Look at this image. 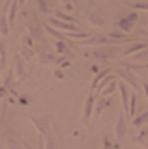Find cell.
Masks as SVG:
<instances>
[{
    "mask_svg": "<svg viewBox=\"0 0 148 149\" xmlns=\"http://www.w3.org/2000/svg\"><path fill=\"white\" fill-rule=\"evenodd\" d=\"M101 149H105V147H101Z\"/></svg>",
    "mask_w": 148,
    "mask_h": 149,
    "instance_id": "b9f144b4",
    "label": "cell"
},
{
    "mask_svg": "<svg viewBox=\"0 0 148 149\" xmlns=\"http://www.w3.org/2000/svg\"><path fill=\"white\" fill-rule=\"evenodd\" d=\"M90 36H92V32H68L69 39H86Z\"/></svg>",
    "mask_w": 148,
    "mask_h": 149,
    "instance_id": "cb8c5ba5",
    "label": "cell"
},
{
    "mask_svg": "<svg viewBox=\"0 0 148 149\" xmlns=\"http://www.w3.org/2000/svg\"><path fill=\"white\" fill-rule=\"evenodd\" d=\"M26 26H28V36L34 41H39V37H41V26H39V22L36 21V19H32V22H26Z\"/></svg>",
    "mask_w": 148,
    "mask_h": 149,
    "instance_id": "8fae6325",
    "label": "cell"
},
{
    "mask_svg": "<svg viewBox=\"0 0 148 149\" xmlns=\"http://www.w3.org/2000/svg\"><path fill=\"white\" fill-rule=\"evenodd\" d=\"M146 140H148V127H144V129H142L141 132H139L137 136L131 140V142H133V143H144Z\"/></svg>",
    "mask_w": 148,
    "mask_h": 149,
    "instance_id": "603a6c76",
    "label": "cell"
},
{
    "mask_svg": "<svg viewBox=\"0 0 148 149\" xmlns=\"http://www.w3.org/2000/svg\"><path fill=\"white\" fill-rule=\"evenodd\" d=\"M146 123H148V110L131 118V125H133V127H144Z\"/></svg>",
    "mask_w": 148,
    "mask_h": 149,
    "instance_id": "5bb4252c",
    "label": "cell"
},
{
    "mask_svg": "<svg viewBox=\"0 0 148 149\" xmlns=\"http://www.w3.org/2000/svg\"><path fill=\"white\" fill-rule=\"evenodd\" d=\"M148 47V41H135V43H131L128 47V49H124V56H133L135 52H139V50H142V49H146Z\"/></svg>",
    "mask_w": 148,
    "mask_h": 149,
    "instance_id": "7c38bea8",
    "label": "cell"
},
{
    "mask_svg": "<svg viewBox=\"0 0 148 149\" xmlns=\"http://www.w3.org/2000/svg\"><path fill=\"white\" fill-rule=\"evenodd\" d=\"M13 73L17 74V80L23 82L26 78V65H25V58L21 54H15V67H13Z\"/></svg>",
    "mask_w": 148,
    "mask_h": 149,
    "instance_id": "8992f818",
    "label": "cell"
},
{
    "mask_svg": "<svg viewBox=\"0 0 148 149\" xmlns=\"http://www.w3.org/2000/svg\"><path fill=\"white\" fill-rule=\"evenodd\" d=\"M30 121H32V125H34V127L39 130L41 136L47 140V143H53V140H51V127H49V119H47V118H41V116H32Z\"/></svg>",
    "mask_w": 148,
    "mask_h": 149,
    "instance_id": "6da1fadb",
    "label": "cell"
},
{
    "mask_svg": "<svg viewBox=\"0 0 148 149\" xmlns=\"http://www.w3.org/2000/svg\"><path fill=\"white\" fill-rule=\"evenodd\" d=\"M54 77H56V78H64V73L58 69V71H54Z\"/></svg>",
    "mask_w": 148,
    "mask_h": 149,
    "instance_id": "8d00e7d4",
    "label": "cell"
},
{
    "mask_svg": "<svg viewBox=\"0 0 148 149\" xmlns=\"http://www.w3.org/2000/svg\"><path fill=\"white\" fill-rule=\"evenodd\" d=\"M109 106H111V101L107 99V97H101L99 101L94 102V116H96V118H98V116H101L105 110L109 108Z\"/></svg>",
    "mask_w": 148,
    "mask_h": 149,
    "instance_id": "4fadbf2b",
    "label": "cell"
},
{
    "mask_svg": "<svg viewBox=\"0 0 148 149\" xmlns=\"http://www.w3.org/2000/svg\"><path fill=\"white\" fill-rule=\"evenodd\" d=\"M94 102H96V97H94V93H90V95L86 97V101H85V106H82V121H85V125H90Z\"/></svg>",
    "mask_w": 148,
    "mask_h": 149,
    "instance_id": "277c9868",
    "label": "cell"
},
{
    "mask_svg": "<svg viewBox=\"0 0 148 149\" xmlns=\"http://www.w3.org/2000/svg\"><path fill=\"white\" fill-rule=\"evenodd\" d=\"M116 73H118V77H122V80H124V82H128L129 86L133 88V90H141V88H142V82L139 80V78H137L131 71H129V69L122 67V69H118Z\"/></svg>",
    "mask_w": 148,
    "mask_h": 149,
    "instance_id": "3957f363",
    "label": "cell"
},
{
    "mask_svg": "<svg viewBox=\"0 0 148 149\" xmlns=\"http://www.w3.org/2000/svg\"><path fill=\"white\" fill-rule=\"evenodd\" d=\"M56 52L60 54V56H71L73 54V50L68 47V43H66V39H60V41H56Z\"/></svg>",
    "mask_w": 148,
    "mask_h": 149,
    "instance_id": "9a60e30c",
    "label": "cell"
},
{
    "mask_svg": "<svg viewBox=\"0 0 148 149\" xmlns=\"http://www.w3.org/2000/svg\"><path fill=\"white\" fill-rule=\"evenodd\" d=\"M146 60H148V47L133 54V62H146Z\"/></svg>",
    "mask_w": 148,
    "mask_h": 149,
    "instance_id": "d4e9b609",
    "label": "cell"
},
{
    "mask_svg": "<svg viewBox=\"0 0 148 149\" xmlns=\"http://www.w3.org/2000/svg\"><path fill=\"white\" fill-rule=\"evenodd\" d=\"M137 104H139L137 95H135V93H133V95H129V108H128V116H129V118H133V116H135V112H137Z\"/></svg>",
    "mask_w": 148,
    "mask_h": 149,
    "instance_id": "ac0fdd59",
    "label": "cell"
},
{
    "mask_svg": "<svg viewBox=\"0 0 148 149\" xmlns=\"http://www.w3.org/2000/svg\"><path fill=\"white\" fill-rule=\"evenodd\" d=\"M116 86H118V84H116V80H111V82L107 84V86L103 88V90H101V91H98V93H99V97H107V95H111V93H114V90H116Z\"/></svg>",
    "mask_w": 148,
    "mask_h": 149,
    "instance_id": "d6986e66",
    "label": "cell"
},
{
    "mask_svg": "<svg viewBox=\"0 0 148 149\" xmlns=\"http://www.w3.org/2000/svg\"><path fill=\"white\" fill-rule=\"evenodd\" d=\"M21 52H23V56H25L26 60H32V58H34V50H32V49H25V47H23Z\"/></svg>",
    "mask_w": 148,
    "mask_h": 149,
    "instance_id": "1f68e13d",
    "label": "cell"
},
{
    "mask_svg": "<svg viewBox=\"0 0 148 149\" xmlns=\"http://www.w3.org/2000/svg\"><path fill=\"white\" fill-rule=\"evenodd\" d=\"M92 56H94L96 60H103V62H107V60H113L114 56H116V49L111 45H103L99 47V49L92 50Z\"/></svg>",
    "mask_w": 148,
    "mask_h": 149,
    "instance_id": "7a4b0ae2",
    "label": "cell"
},
{
    "mask_svg": "<svg viewBox=\"0 0 148 149\" xmlns=\"http://www.w3.org/2000/svg\"><path fill=\"white\" fill-rule=\"evenodd\" d=\"M116 90L120 91V101H122V108L128 112V108H129V91H128V86H126L124 82H118Z\"/></svg>",
    "mask_w": 148,
    "mask_h": 149,
    "instance_id": "30bf717a",
    "label": "cell"
},
{
    "mask_svg": "<svg viewBox=\"0 0 148 149\" xmlns=\"http://www.w3.org/2000/svg\"><path fill=\"white\" fill-rule=\"evenodd\" d=\"M126 116L124 114H120L118 116V119H116V127H114V134H116V138L122 140L124 136H126V132H128V127H126Z\"/></svg>",
    "mask_w": 148,
    "mask_h": 149,
    "instance_id": "ba28073f",
    "label": "cell"
},
{
    "mask_svg": "<svg viewBox=\"0 0 148 149\" xmlns=\"http://www.w3.org/2000/svg\"><path fill=\"white\" fill-rule=\"evenodd\" d=\"M133 9H142V11H148V2H131L129 4Z\"/></svg>",
    "mask_w": 148,
    "mask_h": 149,
    "instance_id": "f546056e",
    "label": "cell"
},
{
    "mask_svg": "<svg viewBox=\"0 0 148 149\" xmlns=\"http://www.w3.org/2000/svg\"><path fill=\"white\" fill-rule=\"evenodd\" d=\"M4 67H6V65H4V63H0V78H2V71H4Z\"/></svg>",
    "mask_w": 148,
    "mask_h": 149,
    "instance_id": "ab89813d",
    "label": "cell"
},
{
    "mask_svg": "<svg viewBox=\"0 0 148 149\" xmlns=\"http://www.w3.org/2000/svg\"><path fill=\"white\" fill-rule=\"evenodd\" d=\"M88 22H90L92 26H98V28H103L105 26V21L98 15V13H88Z\"/></svg>",
    "mask_w": 148,
    "mask_h": 149,
    "instance_id": "e0dca14e",
    "label": "cell"
},
{
    "mask_svg": "<svg viewBox=\"0 0 148 149\" xmlns=\"http://www.w3.org/2000/svg\"><path fill=\"white\" fill-rule=\"evenodd\" d=\"M2 86H6V88H8V91H10L11 88H13V71H10V73L6 74V78H4V84H2Z\"/></svg>",
    "mask_w": 148,
    "mask_h": 149,
    "instance_id": "83f0119b",
    "label": "cell"
},
{
    "mask_svg": "<svg viewBox=\"0 0 148 149\" xmlns=\"http://www.w3.org/2000/svg\"><path fill=\"white\" fill-rule=\"evenodd\" d=\"M25 2H26V0H17V6L23 8V6H25Z\"/></svg>",
    "mask_w": 148,
    "mask_h": 149,
    "instance_id": "f35d334b",
    "label": "cell"
},
{
    "mask_svg": "<svg viewBox=\"0 0 148 149\" xmlns=\"http://www.w3.org/2000/svg\"><path fill=\"white\" fill-rule=\"evenodd\" d=\"M36 6H38L39 13H43V15H51V6L47 0H36Z\"/></svg>",
    "mask_w": 148,
    "mask_h": 149,
    "instance_id": "ffe728a7",
    "label": "cell"
},
{
    "mask_svg": "<svg viewBox=\"0 0 148 149\" xmlns=\"http://www.w3.org/2000/svg\"><path fill=\"white\" fill-rule=\"evenodd\" d=\"M139 21V13H131L128 17H122V21H118V28L122 32H131L133 30V24Z\"/></svg>",
    "mask_w": 148,
    "mask_h": 149,
    "instance_id": "52a82bcc",
    "label": "cell"
},
{
    "mask_svg": "<svg viewBox=\"0 0 148 149\" xmlns=\"http://www.w3.org/2000/svg\"><path fill=\"white\" fill-rule=\"evenodd\" d=\"M105 74H109V69H103V71H99L98 74L94 77V82H92V91H96V88H98V84H99V80L105 77Z\"/></svg>",
    "mask_w": 148,
    "mask_h": 149,
    "instance_id": "484cf974",
    "label": "cell"
},
{
    "mask_svg": "<svg viewBox=\"0 0 148 149\" xmlns=\"http://www.w3.org/2000/svg\"><path fill=\"white\" fill-rule=\"evenodd\" d=\"M6 147L8 149H25V147H23V143H19L17 140H8V142H6Z\"/></svg>",
    "mask_w": 148,
    "mask_h": 149,
    "instance_id": "f1b7e54d",
    "label": "cell"
},
{
    "mask_svg": "<svg viewBox=\"0 0 148 149\" xmlns=\"http://www.w3.org/2000/svg\"><path fill=\"white\" fill-rule=\"evenodd\" d=\"M51 2H54V0H51Z\"/></svg>",
    "mask_w": 148,
    "mask_h": 149,
    "instance_id": "60d3db41",
    "label": "cell"
},
{
    "mask_svg": "<svg viewBox=\"0 0 148 149\" xmlns=\"http://www.w3.org/2000/svg\"><path fill=\"white\" fill-rule=\"evenodd\" d=\"M23 47H25V49H32V47H34V39H32L30 36H25L23 37Z\"/></svg>",
    "mask_w": 148,
    "mask_h": 149,
    "instance_id": "4dcf8cb0",
    "label": "cell"
},
{
    "mask_svg": "<svg viewBox=\"0 0 148 149\" xmlns=\"http://www.w3.org/2000/svg\"><path fill=\"white\" fill-rule=\"evenodd\" d=\"M64 2V6H66L68 9H75V4L73 2H77V0H62Z\"/></svg>",
    "mask_w": 148,
    "mask_h": 149,
    "instance_id": "836d02e7",
    "label": "cell"
},
{
    "mask_svg": "<svg viewBox=\"0 0 148 149\" xmlns=\"http://www.w3.org/2000/svg\"><path fill=\"white\" fill-rule=\"evenodd\" d=\"M0 63L6 65V47H4V43H0Z\"/></svg>",
    "mask_w": 148,
    "mask_h": 149,
    "instance_id": "d6a6232c",
    "label": "cell"
},
{
    "mask_svg": "<svg viewBox=\"0 0 148 149\" xmlns=\"http://www.w3.org/2000/svg\"><path fill=\"white\" fill-rule=\"evenodd\" d=\"M23 147H25V149H34V147L30 146V143H26V142H23Z\"/></svg>",
    "mask_w": 148,
    "mask_h": 149,
    "instance_id": "74e56055",
    "label": "cell"
},
{
    "mask_svg": "<svg viewBox=\"0 0 148 149\" xmlns=\"http://www.w3.org/2000/svg\"><path fill=\"white\" fill-rule=\"evenodd\" d=\"M45 32H47L49 36H53V37H54L56 41H60V39L64 41V39H66V36H64V34H60V32L56 30V28H53L51 24H47V26H45Z\"/></svg>",
    "mask_w": 148,
    "mask_h": 149,
    "instance_id": "44dd1931",
    "label": "cell"
},
{
    "mask_svg": "<svg viewBox=\"0 0 148 149\" xmlns=\"http://www.w3.org/2000/svg\"><path fill=\"white\" fill-rule=\"evenodd\" d=\"M10 22H8V15L6 13H2L0 15V36H8L10 34Z\"/></svg>",
    "mask_w": 148,
    "mask_h": 149,
    "instance_id": "2e32d148",
    "label": "cell"
},
{
    "mask_svg": "<svg viewBox=\"0 0 148 149\" xmlns=\"http://www.w3.org/2000/svg\"><path fill=\"white\" fill-rule=\"evenodd\" d=\"M0 97H2V99H6V97H8V88L6 86H0Z\"/></svg>",
    "mask_w": 148,
    "mask_h": 149,
    "instance_id": "e575fe53",
    "label": "cell"
},
{
    "mask_svg": "<svg viewBox=\"0 0 148 149\" xmlns=\"http://www.w3.org/2000/svg\"><path fill=\"white\" fill-rule=\"evenodd\" d=\"M38 62L41 65H47V63H56L58 62V56L54 52H47V50H39L38 52Z\"/></svg>",
    "mask_w": 148,
    "mask_h": 149,
    "instance_id": "9c48e42d",
    "label": "cell"
},
{
    "mask_svg": "<svg viewBox=\"0 0 148 149\" xmlns=\"http://www.w3.org/2000/svg\"><path fill=\"white\" fill-rule=\"evenodd\" d=\"M47 24H51L53 28H56V30H66V32L77 30V22H66V21H60V19H56V17H51Z\"/></svg>",
    "mask_w": 148,
    "mask_h": 149,
    "instance_id": "5b68a950",
    "label": "cell"
},
{
    "mask_svg": "<svg viewBox=\"0 0 148 149\" xmlns=\"http://www.w3.org/2000/svg\"><path fill=\"white\" fill-rule=\"evenodd\" d=\"M54 17L60 19V21H66V22H77L75 17H69L68 13H62V11H56V13H54Z\"/></svg>",
    "mask_w": 148,
    "mask_h": 149,
    "instance_id": "4316f807",
    "label": "cell"
},
{
    "mask_svg": "<svg viewBox=\"0 0 148 149\" xmlns=\"http://www.w3.org/2000/svg\"><path fill=\"white\" fill-rule=\"evenodd\" d=\"M107 36L113 37V39H116V41H120V43H122V41H129V39H131V37H129L128 34H124V32H107Z\"/></svg>",
    "mask_w": 148,
    "mask_h": 149,
    "instance_id": "7402d4cb",
    "label": "cell"
},
{
    "mask_svg": "<svg viewBox=\"0 0 148 149\" xmlns=\"http://www.w3.org/2000/svg\"><path fill=\"white\" fill-rule=\"evenodd\" d=\"M141 90L146 93V99H148V82H142V88H141Z\"/></svg>",
    "mask_w": 148,
    "mask_h": 149,
    "instance_id": "d590c367",
    "label": "cell"
},
{
    "mask_svg": "<svg viewBox=\"0 0 148 149\" xmlns=\"http://www.w3.org/2000/svg\"><path fill=\"white\" fill-rule=\"evenodd\" d=\"M0 2H2V0H0Z\"/></svg>",
    "mask_w": 148,
    "mask_h": 149,
    "instance_id": "7bdbcfd3",
    "label": "cell"
}]
</instances>
